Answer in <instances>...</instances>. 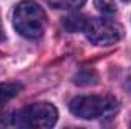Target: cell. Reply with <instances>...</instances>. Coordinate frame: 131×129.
<instances>
[{
	"mask_svg": "<svg viewBox=\"0 0 131 129\" xmlns=\"http://www.w3.org/2000/svg\"><path fill=\"white\" fill-rule=\"evenodd\" d=\"M58 120V109L49 102H37L6 115L3 125L20 128H52Z\"/></svg>",
	"mask_w": 131,
	"mask_h": 129,
	"instance_id": "obj_1",
	"label": "cell"
},
{
	"mask_svg": "<svg viewBox=\"0 0 131 129\" xmlns=\"http://www.w3.org/2000/svg\"><path fill=\"white\" fill-rule=\"evenodd\" d=\"M14 26L25 38H40L47 26V17L43 8L34 0H23L14 9Z\"/></svg>",
	"mask_w": 131,
	"mask_h": 129,
	"instance_id": "obj_2",
	"label": "cell"
},
{
	"mask_svg": "<svg viewBox=\"0 0 131 129\" xmlns=\"http://www.w3.org/2000/svg\"><path fill=\"white\" fill-rule=\"evenodd\" d=\"M73 115L84 120L113 117L117 112V100L113 96H78L69 105Z\"/></svg>",
	"mask_w": 131,
	"mask_h": 129,
	"instance_id": "obj_3",
	"label": "cell"
},
{
	"mask_svg": "<svg viewBox=\"0 0 131 129\" xmlns=\"http://www.w3.org/2000/svg\"><path fill=\"white\" fill-rule=\"evenodd\" d=\"M84 32L87 40L95 46H110L122 38L124 28L117 21L108 18H92L87 20Z\"/></svg>",
	"mask_w": 131,
	"mask_h": 129,
	"instance_id": "obj_4",
	"label": "cell"
},
{
	"mask_svg": "<svg viewBox=\"0 0 131 129\" xmlns=\"http://www.w3.org/2000/svg\"><path fill=\"white\" fill-rule=\"evenodd\" d=\"M85 24H87V18L82 14H70V15H67V17L63 18L64 29L72 33L78 32V31H84Z\"/></svg>",
	"mask_w": 131,
	"mask_h": 129,
	"instance_id": "obj_5",
	"label": "cell"
},
{
	"mask_svg": "<svg viewBox=\"0 0 131 129\" xmlns=\"http://www.w3.org/2000/svg\"><path fill=\"white\" fill-rule=\"evenodd\" d=\"M21 88L23 87L18 82H5V84H0V106H3L11 99H14L21 91Z\"/></svg>",
	"mask_w": 131,
	"mask_h": 129,
	"instance_id": "obj_6",
	"label": "cell"
},
{
	"mask_svg": "<svg viewBox=\"0 0 131 129\" xmlns=\"http://www.w3.org/2000/svg\"><path fill=\"white\" fill-rule=\"evenodd\" d=\"M75 79H76L75 82L79 85H90V84H96L98 76L93 70H82L81 73H78V76Z\"/></svg>",
	"mask_w": 131,
	"mask_h": 129,
	"instance_id": "obj_7",
	"label": "cell"
},
{
	"mask_svg": "<svg viewBox=\"0 0 131 129\" xmlns=\"http://www.w3.org/2000/svg\"><path fill=\"white\" fill-rule=\"evenodd\" d=\"M95 6L102 14H114L116 12L114 0H95Z\"/></svg>",
	"mask_w": 131,
	"mask_h": 129,
	"instance_id": "obj_8",
	"label": "cell"
},
{
	"mask_svg": "<svg viewBox=\"0 0 131 129\" xmlns=\"http://www.w3.org/2000/svg\"><path fill=\"white\" fill-rule=\"evenodd\" d=\"M61 2H63V5L69 6V8H79V6H82L87 0H61Z\"/></svg>",
	"mask_w": 131,
	"mask_h": 129,
	"instance_id": "obj_9",
	"label": "cell"
},
{
	"mask_svg": "<svg viewBox=\"0 0 131 129\" xmlns=\"http://www.w3.org/2000/svg\"><path fill=\"white\" fill-rule=\"evenodd\" d=\"M5 38V33H3V28H2V21H0V41Z\"/></svg>",
	"mask_w": 131,
	"mask_h": 129,
	"instance_id": "obj_10",
	"label": "cell"
},
{
	"mask_svg": "<svg viewBox=\"0 0 131 129\" xmlns=\"http://www.w3.org/2000/svg\"><path fill=\"white\" fill-rule=\"evenodd\" d=\"M124 2H130V0H124Z\"/></svg>",
	"mask_w": 131,
	"mask_h": 129,
	"instance_id": "obj_11",
	"label": "cell"
}]
</instances>
